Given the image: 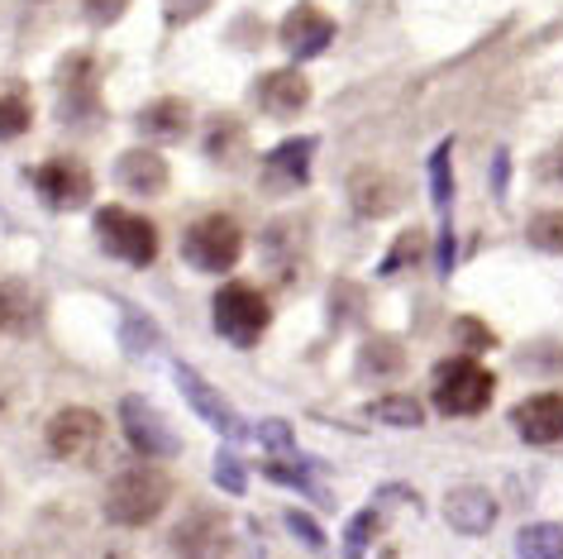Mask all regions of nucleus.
I'll return each instance as SVG.
<instances>
[{
  "mask_svg": "<svg viewBox=\"0 0 563 559\" xmlns=\"http://www.w3.org/2000/svg\"><path fill=\"white\" fill-rule=\"evenodd\" d=\"M167 502H173V479H167V469H158L153 459H144V464L120 469L115 479L106 483L101 512H106V522H110V526L139 530V526L158 522Z\"/></svg>",
  "mask_w": 563,
  "mask_h": 559,
  "instance_id": "obj_1",
  "label": "nucleus"
},
{
  "mask_svg": "<svg viewBox=\"0 0 563 559\" xmlns=\"http://www.w3.org/2000/svg\"><path fill=\"white\" fill-rule=\"evenodd\" d=\"M210 326L224 344L234 349H253L273 326V306H267V292L253 283H224L210 302Z\"/></svg>",
  "mask_w": 563,
  "mask_h": 559,
  "instance_id": "obj_2",
  "label": "nucleus"
},
{
  "mask_svg": "<svg viewBox=\"0 0 563 559\" xmlns=\"http://www.w3.org/2000/svg\"><path fill=\"white\" fill-rule=\"evenodd\" d=\"M91 230H96V244L106 249L110 259L130 263V268H153V259H158V226H153L148 216L130 211V206H101V211L91 216Z\"/></svg>",
  "mask_w": 563,
  "mask_h": 559,
  "instance_id": "obj_3",
  "label": "nucleus"
},
{
  "mask_svg": "<svg viewBox=\"0 0 563 559\" xmlns=\"http://www.w3.org/2000/svg\"><path fill=\"white\" fill-rule=\"evenodd\" d=\"M492 393H497V379L483 369L477 359H444L434 369V387H430V402L440 416H477L487 412Z\"/></svg>",
  "mask_w": 563,
  "mask_h": 559,
  "instance_id": "obj_4",
  "label": "nucleus"
},
{
  "mask_svg": "<svg viewBox=\"0 0 563 559\" xmlns=\"http://www.w3.org/2000/svg\"><path fill=\"white\" fill-rule=\"evenodd\" d=\"M181 259H187L196 273H230L234 263L244 259V230H239V220L224 211L191 220L187 234H181Z\"/></svg>",
  "mask_w": 563,
  "mask_h": 559,
  "instance_id": "obj_5",
  "label": "nucleus"
},
{
  "mask_svg": "<svg viewBox=\"0 0 563 559\" xmlns=\"http://www.w3.org/2000/svg\"><path fill=\"white\" fill-rule=\"evenodd\" d=\"M120 430H124V440H130V450L139 459H173L181 450V436L163 421V412L139 393L120 397Z\"/></svg>",
  "mask_w": 563,
  "mask_h": 559,
  "instance_id": "obj_6",
  "label": "nucleus"
},
{
  "mask_svg": "<svg viewBox=\"0 0 563 559\" xmlns=\"http://www.w3.org/2000/svg\"><path fill=\"white\" fill-rule=\"evenodd\" d=\"M34 191L48 211H81L96 191V177L81 158H67L63 153V158H48L34 167Z\"/></svg>",
  "mask_w": 563,
  "mask_h": 559,
  "instance_id": "obj_7",
  "label": "nucleus"
},
{
  "mask_svg": "<svg viewBox=\"0 0 563 559\" xmlns=\"http://www.w3.org/2000/svg\"><path fill=\"white\" fill-rule=\"evenodd\" d=\"M101 440H106V421L91 407H63V412H53L48 426H44L48 454L53 459H73V464L91 459L96 450H101Z\"/></svg>",
  "mask_w": 563,
  "mask_h": 559,
  "instance_id": "obj_8",
  "label": "nucleus"
},
{
  "mask_svg": "<svg viewBox=\"0 0 563 559\" xmlns=\"http://www.w3.org/2000/svg\"><path fill=\"white\" fill-rule=\"evenodd\" d=\"M173 379H177V387H181V397L191 402V412L201 416L210 430H220V436H230V440L253 436V430L244 426V416L234 412V402L224 397L220 387H210V383L201 379V369H191V363H173Z\"/></svg>",
  "mask_w": 563,
  "mask_h": 559,
  "instance_id": "obj_9",
  "label": "nucleus"
},
{
  "mask_svg": "<svg viewBox=\"0 0 563 559\" xmlns=\"http://www.w3.org/2000/svg\"><path fill=\"white\" fill-rule=\"evenodd\" d=\"M334 34H340L334 30V20L320 6H311V0L291 6L287 15H282V24H277V44L291 53V63H311V58H320V53H330Z\"/></svg>",
  "mask_w": 563,
  "mask_h": 559,
  "instance_id": "obj_10",
  "label": "nucleus"
},
{
  "mask_svg": "<svg viewBox=\"0 0 563 559\" xmlns=\"http://www.w3.org/2000/svg\"><path fill=\"white\" fill-rule=\"evenodd\" d=\"M253 101H258V110L267 120H291L311 106V77H306L301 67H273V73L258 77Z\"/></svg>",
  "mask_w": 563,
  "mask_h": 559,
  "instance_id": "obj_11",
  "label": "nucleus"
},
{
  "mask_svg": "<svg viewBox=\"0 0 563 559\" xmlns=\"http://www.w3.org/2000/svg\"><path fill=\"white\" fill-rule=\"evenodd\" d=\"M344 191H349V206H354L363 220H383L391 211H401V201H406L401 177L387 173V167H358Z\"/></svg>",
  "mask_w": 563,
  "mask_h": 559,
  "instance_id": "obj_12",
  "label": "nucleus"
},
{
  "mask_svg": "<svg viewBox=\"0 0 563 559\" xmlns=\"http://www.w3.org/2000/svg\"><path fill=\"white\" fill-rule=\"evenodd\" d=\"M511 426L526 445H563V393H540L511 407Z\"/></svg>",
  "mask_w": 563,
  "mask_h": 559,
  "instance_id": "obj_13",
  "label": "nucleus"
},
{
  "mask_svg": "<svg viewBox=\"0 0 563 559\" xmlns=\"http://www.w3.org/2000/svg\"><path fill=\"white\" fill-rule=\"evenodd\" d=\"M115 182L134 197H163L167 182H173V167L158 149H124L115 163Z\"/></svg>",
  "mask_w": 563,
  "mask_h": 559,
  "instance_id": "obj_14",
  "label": "nucleus"
},
{
  "mask_svg": "<svg viewBox=\"0 0 563 559\" xmlns=\"http://www.w3.org/2000/svg\"><path fill=\"white\" fill-rule=\"evenodd\" d=\"M58 87H63V124L67 120H81V116H101V101H96V63L87 53H73L63 67H58Z\"/></svg>",
  "mask_w": 563,
  "mask_h": 559,
  "instance_id": "obj_15",
  "label": "nucleus"
},
{
  "mask_svg": "<svg viewBox=\"0 0 563 559\" xmlns=\"http://www.w3.org/2000/svg\"><path fill=\"white\" fill-rule=\"evenodd\" d=\"M444 522L468 540L487 536L492 522H497V497H492L487 487H454V493L444 497Z\"/></svg>",
  "mask_w": 563,
  "mask_h": 559,
  "instance_id": "obj_16",
  "label": "nucleus"
},
{
  "mask_svg": "<svg viewBox=\"0 0 563 559\" xmlns=\"http://www.w3.org/2000/svg\"><path fill=\"white\" fill-rule=\"evenodd\" d=\"M320 139L316 134H301V139H282V144L263 158V173L273 187H287V191H297L311 182V153H316Z\"/></svg>",
  "mask_w": 563,
  "mask_h": 559,
  "instance_id": "obj_17",
  "label": "nucleus"
},
{
  "mask_svg": "<svg viewBox=\"0 0 563 559\" xmlns=\"http://www.w3.org/2000/svg\"><path fill=\"white\" fill-rule=\"evenodd\" d=\"M134 124L144 139H181L191 130V106L181 96H158V101H148L139 110Z\"/></svg>",
  "mask_w": 563,
  "mask_h": 559,
  "instance_id": "obj_18",
  "label": "nucleus"
},
{
  "mask_svg": "<svg viewBox=\"0 0 563 559\" xmlns=\"http://www.w3.org/2000/svg\"><path fill=\"white\" fill-rule=\"evenodd\" d=\"M167 545H173L177 555H216V550H224V516L220 512H191L187 522H177Z\"/></svg>",
  "mask_w": 563,
  "mask_h": 559,
  "instance_id": "obj_19",
  "label": "nucleus"
},
{
  "mask_svg": "<svg viewBox=\"0 0 563 559\" xmlns=\"http://www.w3.org/2000/svg\"><path fill=\"white\" fill-rule=\"evenodd\" d=\"M201 153H206L210 163H220V167H234L249 153L244 120H239V116H216V120L206 124V134H201Z\"/></svg>",
  "mask_w": 563,
  "mask_h": 559,
  "instance_id": "obj_20",
  "label": "nucleus"
},
{
  "mask_svg": "<svg viewBox=\"0 0 563 559\" xmlns=\"http://www.w3.org/2000/svg\"><path fill=\"white\" fill-rule=\"evenodd\" d=\"M34 124V96L24 81H0V139H20Z\"/></svg>",
  "mask_w": 563,
  "mask_h": 559,
  "instance_id": "obj_21",
  "label": "nucleus"
},
{
  "mask_svg": "<svg viewBox=\"0 0 563 559\" xmlns=\"http://www.w3.org/2000/svg\"><path fill=\"white\" fill-rule=\"evenodd\" d=\"M430 206L440 220L454 211V139H444V144L430 153Z\"/></svg>",
  "mask_w": 563,
  "mask_h": 559,
  "instance_id": "obj_22",
  "label": "nucleus"
},
{
  "mask_svg": "<svg viewBox=\"0 0 563 559\" xmlns=\"http://www.w3.org/2000/svg\"><path fill=\"white\" fill-rule=\"evenodd\" d=\"M368 421H383L391 430H420L426 426V407L411 393H391V397L368 402Z\"/></svg>",
  "mask_w": 563,
  "mask_h": 559,
  "instance_id": "obj_23",
  "label": "nucleus"
},
{
  "mask_svg": "<svg viewBox=\"0 0 563 559\" xmlns=\"http://www.w3.org/2000/svg\"><path fill=\"white\" fill-rule=\"evenodd\" d=\"M406 369V354H401V344L391 340V335H373L368 344L358 349V373L363 379H397V373Z\"/></svg>",
  "mask_w": 563,
  "mask_h": 559,
  "instance_id": "obj_24",
  "label": "nucleus"
},
{
  "mask_svg": "<svg viewBox=\"0 0 563 559\" xmlns=\"http://www.w3.org/2000/svg\"><path fill=\"white\" fill-rule=\"evenodd\" d=\"M520 559H563V526L559 522H530L516 530Z\"/></svg>",
  "mask_w": 563,
  "mask_h": 559,
  "instance_id": "obj_25",
  "label": "nucleus"
},
{
  "mask_svg": "<svg viewBox=\"0 0 563 559\" xmlns=\"http://www.w3.org/2000/svg\"><path fill=\"white\" fill-rule=\"evenodd\" d=\"M420 259H426V230H401L397 244H391L383 254V263H377V277H397Z\"/></svg>",
  "mask_w": 563,
  "mask_h": 559,
  "instance_id": "obj_26",
  "label": "nucleus"
},
{
  "mask_svg": "<svg viewBox=\"0 0 563 559\" xmlns=\"http://www.w3.org/2000/svg\"><path fill=\"white\" fill-rule=\"evenodd\" d=\"M120 340H124V349H130V354H158L163 330H158V320H153V316H139L134 306H124Z\"/></svg>",
  "mask_w": 563,
  "mask_h": 559,
  "instance_id": "obj_27",
  "label": "nucleus"
},
{
  "mask_svg": "<svg viewBox=\"0 0 563 559\" xmlns=\"http://www.w3.org/2000/svg\"><path fill=\"white\" fill-rule=\"evenodd\" d=\"M526 240L540 249V254H563V206L534 211L530 226H526Z\"/></svg>",
  "mask_w": 563,
  "mask_h": 559,
  "instance_id": "obj_28",
  "label": "nucleus"
},
{
  "mask_svg": "<svg viewBox=\"0 0 563 559\" xmlns=\"http://www.w3.org/2000/svg\"><path fill=\"white\" fill-rule=\"evenodd\" d=\"M373 536H377V512L373 507L354 512L349 516V526H344V555H363L373 545Z\"/></svg>",
  "mask_w": 563,
  "mask_h": 559,
  "instance_id": "obj_29",
  "label": "nucleus"
},
{
  "mask_svg": "<svg viewBox=\"0 0 563 559\" xmlns=\"http://www.w3.org/2000/svg\"><path fill=\"white\" fill-rule=\"evenodd\" d=\"M267 479H277V483L297 487V493L316 497V502H330V497H325V487H320V483H316V479H311V473H306L301 464H277V459H273V464H267Z\"/></svg>",
  "mask_w": 563,
  "mask_h": 559,
  "instance_id": "obj_30",
  "label": "nucleus"
},
{
  "mask_svg": "<svg viewBox=\"0 0 563 559\" xmlns=\"http://www.w3.org/2000/svg\"><path fill=\"white\" fill-rule=\"evenodd\" d=\"M287 530H291V536H297L311 555H320V550L330 545V540H325V530H320V522H316L311 512H297V507H291V512H287Z\"/></svg>",
  "mask_w": 563,
  "mask_h": 559,
  "instance_id": "obj_31",
  "label": "nucleus"
},
{
  "mask_svg": "<svg viewBox=\"0 0 563 559\" xmlns=\"http://www.w3.org/2000/svg\"><path fill=\"white\" fill-rule=\"evenodd\" d=\"M216 483H220L230 497H244L249 479H244V464H239V454H230V450L216 454Z\"/></svg>",
  "mask_w": 563,
  "mask_h": 559,
  "instance_id": "obj_32",
  "label": "nucleus"
},
{
  "mask_svg": "<svg viewBox=\"0 0 563 559\" xmlns=\"http://www.w3.org/2000/svg\"><path fill=\"white\" fill-rule=\"evenodd\" d=\"M124 10H130V0H81V15H87V24H96V30L115 24Z\"/></svg>",
  "mask_w": 563,
  "mask_h": 559,
  "instance_id": "obj_33",
  "label": "nucleus"
},
{
  "mask_svg": "<svg viewBox=\"0 0 563 559\" xmlns=\"http://www.w3.org/2000/svg\"><path fill=\"white\" fill-rule=\"evenodd\" d=\"M454 335L463 340V349H473V354H477V349H492V344H497V335H492V330L483 326V320H473V316L454 320Z\"/></svg>",
  "mask_w": 563,
  "mask_h": 559,
  "instance_id": "obj_34",
  "label": "nucleus"
},
{
  "mask_svg": "<svg viewBox=\"0 0 563 559\" xmlns=\"http://www.w3.org/2000/svg\"><path fill=\"white\" fill-rule=\"evenodd\" d=\"M253 436H258L267 450H282V454L297 450V436H291V426H287V421H277V416H273V421H258V430H253Z\"/></svg>",
  "mask_w": 563,
  "mask_h": 559,
  "instance_id": "obj_35",
  "label": "nucleus"
},
{
  "mask_svg": "<svg viewBox=\"0 0 563 559\" xmlns=\"http://www.w3.org/2000/svg\"><path fill=\"white\" fill-rule=\"evenodd\" d=\"M358 302H363V287L354 283H334L330 287V306H340V316H334V326H344V320L358 316Z\"/></svg>",
  "mask_w": 563,
  "mask_h": 559,
  "instance_id": "obj_36",
  "label": "nucleus"
},
{
  "mask_svg": "<svg viewBox=\"0 0 563 559\" xmlns=\"http://www.w3.org/2000/svg\"><path fill=\"white\" fill-rule=\"evenodd\" d=\"M210 0H163V20L167 30H177V24H191L196 15H206Z\"/></svg>",
  "mask_w": 563,
  "mask_h": 559,
  "instance_id": "obj_37",
  "label": "nucleus"
},
{
  "mask_svg": "<svg viewBox=\"0 0 563 559\" xmlns=\"http://www.w3.org/2000/svg\"><path fill=\"white\" fill-rule=\"evenodd\" d=\"M454 273V220H440V277Z\"/></svg>",
  "mask_w": 563,
  "mask_h": 559,
  "instance_id": "obj_38",
  "label": "nucleus"
},
{
  "mask_svg": "<svg viewBox=\"0 0 563 559\" xmlns=\"http://www.w3.org/2000/svg\"><path fill=\"white\" fill-rule=\"evenodd\" d=\"M506 177H511V153L497 149V158H492V191H497V201H506Z\"/></svg>",
  "mask_w": 563,
  "mask_h": 559,
  "instance_id": "obj_39",
  "label": "nucleus"
},
{
  "mask_svg": "<svg viewBox=\"0 0 563 559\" xmlns=\"http://www.w3.org/2000/svg\"><path fill=\"white\" fill-rule=\"evenodd\" d=\"M10 311H15V306H10V297H5V287H0V330L10 326Z\"/></svg>",
  "mask_w": 563,
  "mask_h": 559,
  "instance_id": "obj_40",
  "label": "nucleus"
},
{
  "mask_svg": "<svg viewBox=\"0 0 563 559\" xmlns=\"http://www.w3.org/2000/svg\"><path fill=\"white\" fill-rule=\"evenodd\" d=\"M549 173H554V182H563V144L554 149V163H549Z\"/></svg>",
  "mask_w": 563,
  "mask_h": 559,
  "instance_id": "obj_41",
  "label": "nucleus"
},
{
  "mask_svg": "<svg viewBox=\"0 0 563 559\" xmlns=\"http://www.w3.org/2000/svg\"><path fill=\"white\" fill-rule=\"evenodd\" d=\"M0 493H5V487H0Z\"/></svg>",
  "mask_w": 563,
  "mask_h": 559,
  "instance_id": "obj_42",
  "label": "nucleus"
}]
</instances>
